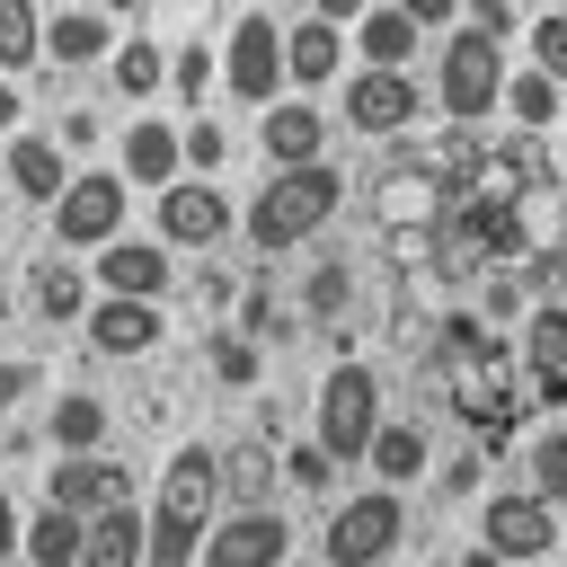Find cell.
Segmentation results:
<instances>
[{"instance_id": "1", "label": "cell", "mask_w": 567, "mask_h": 567, "mask_svg": "<svg viewBox=\"0 0 567 567\" xmlns=\"http://www.w3.org/2000/svg\"><path fill=\"white\" fill-rule=\"evenodd\" d=\"M213 523H221L213 452H204V443H186V452H168L159 496H151V514H142V567H195V549H204V532H213Z\"/></svg>"}, {"instance_id": "2", "label": "cell", "mask_w": 567, "mask_h": 567, "mask_svg": "<svg viewBox=\"0 0 567 567\" xmlns=\"http://www.w3.org/2000/svg\"><path fill=\"white\" fill-rule=\"evenodd\" d=\"M337 195H346V177H337L328 159H319V168H275V177L257 186V204H248V239H257V248H301V239L328 230Z\"/></svg>"}, {"instance_id": "3", "label": "cell", "mask_w": 567, "mask_h": 567, "mask_svg": "<svg viewBox=\"0 0 567 567\" xmlns=\"http://www.w3.org/2000/svg\"><path fill=\"white\" fill-rule=\"evenodd\" d=\"M372 434H381V381H372V363L363 354H346V363H328V381H319V452H328V470H354L363 452H372Z\"/></svg>"}, {"instance_id": "4", "label": "cell", "mask_w": 567, "mask_h": 567, "mask_svg": "<svg viewBox=\"0 0 567 567\" xmlns=\"http://www.w3.org/2000/svg\"><path fill=\"white\" fill-rule=\"evenodd\" d=\"M434 97H443V115H452V124L496 115V97H505V53H496V44H478L470 27H452V35H443V53H434Z\"/></svg>"}, {"instance_id": "5", "label": "cell", "mask_w": 567, "mask_h": 567, "mask_svg": "<svg viewBox=\"0 0 567 567\" xmlns=\"http://www.w3.org/2000/svg\"><path fill=\"white\" fill-rule=\"evenodd\" d=\"M53 239H62V257L115 248V239H124V177H115V168H80V177L62 186V204H53Z\"/></svg>"}, {"instance_id": "6", "label": "cell", "mask_w": 567, "mask_h": 567, "mask_svg": "<svg viewBox=\"0 0 567 567\" xmlns=\"http://www.w3.org/2000/svg\"><path fill=\"white\" fill-rule=\"evenodd\" d=\"M399 532H408V505H399L390 487H372V496H346V505L328 514L319 549H328V567H381V558L399 549Z\"/></svg>"}, {"instance_id": "7", "label": "cell", "mask_w": 567, "mask_h": 567, "mask_svg": "<svg viewBox=\"0 0 567 567\" xmlns=\"http://www.w3.org/2000/svg\"><path fill=\"white\" fill-rule=\"evenodd\" d=\"M221 89L248 97V106H275V97H284V18L248 9V18L230 27V44H221Z\"/></svg>"}, {"instance_id": "8", "label": "cell", "mask_w": 567, "mask_h": 567, "mask_svg": "<svg viewBox=\"0 0 567 567\" xmlns=\"http://www.w3.org/2000/svg\"><path fill=\"white\" fill-rule=\"evenodd\" d=\"M230 230V195L213 186V177H177L159 204H151V239L159 248H213Z\"/></svg>"}, {"instance_id": "9", "label": "cell", "mask_w": 567, "mask_h": 567, "mask_svg": "<svg viewBox=\"0 0 567 567\" xmlns=\"http://www.w3.org/2000/svg\"><path fill=\"white\" fill-rule=\"evenodd\" d=\"M124 496H133V478H124L115 461H97V452H62V461H53V478H44V505H53V514H71V523L115 514Z\"/></svg>"}, {"instance_id": "10", "label": "cell", "mask_w": 567, "mask_h": 567, "mask_svg": "<svg viewBox=\"0 0 567 567\" xmlns=\"http://www.w3.org/2000/svg\"><path fill=\"white\" fill-rule=\"evenodd\" d=\"M292 558V523L266 505V514H221L195 549V567H284Z\"/></svg>"}, {"instance_id": "11", "label": "cell", "mask_w": 567, "mask_h": 567, "mask_svg": "<svg viewBox=\"0 0 567 567\" xmlns=\"http://www.w3.org/2000/svg\"><path fill=\"white\" fill-rule=\"evenodd\" d=\"M478 549L487 558H549L558 549V514L540 496H487L478 505Z\"/></svg>"}, {"instance_id": "12", "label": "cell", "mask_w": 567, "mask_h": 567, "mask_svg": "<svg viewBox=\"0 0 567 567\" xmlns=\"http://www.w3.org/2000/svg\"><path fill=\"white\" fill-rule=\"evenodd\" d=\"M416 106H425V89L408 71H346V124L354 133H399V124H416Z\"/></svg>"}, {"instance_id": "13", "label": "cell", "mask_w": 567, "mask_h": 567, "mask_svg": "<svg viewBox=\"0 0 567 567\" xmlns=\"http://www.w3.org/2000/svg\"><path fill=\"white\" fill-rule=\"evenodd\" d=\"M115 177H124V186H151V195H168V186L186 177V159H177V124H159V115H133V124L115 133Z\"/></svg>"}, {"instance_id": "14", "label": "cell", "mask_w": 567, "mask_h": 567, "mask_svg": "<svg viewBox=\"0 0 567 567\" xmlns=\"http://www.w3.org/2000/svg\"><path fill=\"white\" fill-rule=\"evenodd\" d=\"M97 301H159L177 275H168V248L159 239H115V248H97Z\"/></svg>"}, {"instance_id": "15", "label": "cell", "mask_w": 567, "mask_h": 567, "mask_svg": "<svg viewBox=\"0 0 567 567\" xmlns=\"http://www.w3.org/2000/svg\"><path fill=\"white\" fill-rule=\"evenodd\" d=\"M89 346L97 354H115V363H133V354H151L159 337H168V319H159V301H89Z\"/></svg>"}, {"instance_id": "16", "label": "cell", "mask_w": 567, "mask_h": 567, "mask_svg": "<svg viewBox=\"0 0 567 567\" xmlns=\"http://www.w3.org/2000/svg\"><path fill=\"white\" fill-rule=\"evenodd\" d=\"M124 44V27L106 18V9H53L44 18V62H62V71H89V62H106Z\"/></svg>"}, {"instance_id": "17", "label": "cell", "mask_w": 567, "mask_h": 567, "mask_svg": "<svg viewBox=\"0 0 567 567\" xmlns=\"http://www.w3.org/2000/svg\"><path fill=\"white\" fill-rule=\"evenodd\" d=\"M257 151H266L275 168H319V151H328V124H319V106H301V97H275V106H266V124H257Z\"/></svg>"}, {"instance_id": "18", "label": "cell", "mask_w": 567, "mask_h": 567, "mask_svg": "<svg viewBox=\"0 0 567 567\" xmlns=\"http://www.w3.org/2000/svg\"><path fill=\"white\" fill-rule=\"evenodd\" d=\"M346 71V35L328 27V18H292L284 27V80L292 89H319V80H337Z\"/></svg>"}, {"instance_id": "19", "label": "cell", "mask_w": 567, "mask_h": 567, "mask_svg": "<svg viewBox=\"0 0 567 567\" xmlns=\"http://www.w3.org/2000/svg\"><path fill=\"white\" fill-rule=\"evenodd\" d=\"M9 186H18L27 204H62L71 159L53 151V133H9Z\"/></svg>"}, {"instance_id": "20", "label": "cell", "mask_w": 567, "mask_h": 567, "mask_svg": "<svg viewBox=\"0 0 567 567\" xmlns=\"http://www.w3.org/2000/svg\"><path fill=\"white\" fill-rule=\"evenodd\" d=\"M275 452L266 443H230V452H213V487L221 496H239V514H266V496H275Z\"/></svg>"}, {"instance_id": "21", "label": "cell", "mask_w": 567, "mask_h": 567, "mask_svg": "<svg viewBox=\"0 0 567 567\" xmlns=\"http://www.w3.org/2000/svg\"><path fill=\"white\" fill-rule=\"evenodd\" d=\"M354 44H363V71H408L425 35H416L408 9H363V18H354Z\"/></svg>"}, {"instance_id": "22", "label": "cell", "mask_w": 567, "mask_h": 567, "mask_svg": "<svg viewBox=\"0 0 567 567\" xmlns=\"http://www.w3.org/2000/svg\"><path fill=\"white\" fill-rule=\"evenodd\" d=\"M363 461H372V478H381V487H408V478H425L434 434H425V425H390V416H381V434H372V452H363Z\"/></svg>"}, {"instance_id": "23", "label": "cell", "mask_w": 567, "mask_h": 567, "mask_svg": "<svg viewBox=\"0 0 567 567\" xmlns=\"http://www.w3.org/2000/svg\"><path fill=\"white\" fill-rule=\"evenodd\" d=\"M80 567H142V514H133V505L97 514V523L80 532Z\"/></svg>"}, {"instance_id": "24", "label": "cell", "mask_w": 567, "mask_h": 567, "mask_svg": "<svg viewBox=\"0 0 567 567\" xmlns=\"http://www.w3.org/2000/svg\"><path fill=\"white\" fill-rule=\"evenodd\" d=\"M44 434H53L62 452H97V443H106V399L62 390V399H53V416H44Z\"/></svg>"}, {"instance_id": "25", "label": "cell", "mask_w": 567, "mask_h": 567, "mask_svg": "<svg viewBox=\"0 0 567 567\" xmlns=\"http://www.w3.org/2000/svg\"><path fill=\"white\" fill-rule=\"evenodd\" d=\"M27 284H35V310H44V319H89V275H80L71 257H44Z\"/></svg>"}, {"instance_id": "26", "label": "cell", "mask_w": 567, "mask_h": 567, "mask_svg": "<svg viewBox=\"0 0 567 567\" xmlns=\"http://www.w3.org/2000/svg\"><path fill=\"white\" fill-rule=\"evenodd\" d=\"M80 532H89V523H71V514L44 505V514L18 532V549H27V567H80Z\"/></svg>"}, {"instance_id": "27", "label": "cell", "mask_w": 567, "mask_h": 567, "mask_svg": "<svg viewBox=\"0 0 567 567\" xmlns=\"http://www.w3.org/2000/svg\"><path fill=\"white\" fill-rule=\"evenodd\" d=\"M106 80H115V89H124V97H151V89H159V80H168V53H159V44H151V35H124V44H115V53H106Z\"/></svg>"}, {"instance_id": "28", "label": "cell", "mask_w": 567, "mask_h": 567, "mask_svg": "<svg viewBox=\"0 0 567 567\" xmlns=\"http://www.w3.org/2000/svg\"><path fill=\"white\" fill-rule=\"evenodd\" d=\"M44 53V9L35 0H0V71H27Z\"/></svg>"}, {"instance_id": "29", "label": "cell", "mask_w": 567, "mask_h": 567, "mask_svg": "<svg viewBox=\"0 0 567 567\" xmlns=\"http://www.w3.org/2000/svg\"><path fill=\"white\" fill-rule=\"evenodd\" d=\"M496 106H505L514 124H532V133H540V124H558V106H567V97H558L540 71H505V97H496Z\"/></svg>"}, {"instance_id": "30", "label": "cell", "mask_w": 567, "mask_h": 567, "mask_svg": "<svg viewBox=\"0 0 567 567\" xmlns=\"http://www.w3.org/2000/svg\"><path fill=\"white\" fill-rule=\"evenodd\" d=\"M177 159H186V177H213V186H221V159H230V133H221V115H195V124H177Z\"/></svg>"}, {"instance_id": "31", "label": "cell", "mask_w": 567, "mask_h": 567, "mask_svg": "<svg viewBox=\"0 0 567 567\" xmlns=\"http://www.w3.org/2000/svg\"><path fill=\"white\" fill-rule=\"evenodd\" d=\"M523 363H532V372H567V310L540 301V310L523 319Z\"/></svg>"}, {"instance_id": "32", "label": "cell", "mask_w": 567, "mask_h": 567, "mask_svg": "<svg viewBox=\"0 0 567 567\" xmlns=\"http://www.w3.org/2000/svg\"><path fill=\"white\" fill-rule=\"evenodd\" d=\"M470 230L487 257H532V230L514 221V204H470Z\"/></svg>"}, {"instance_id": "33", "label": "cell", "mask_w": 567, "mask_h": 567, "mask_svg": "<svg viewBox=\"0 0 567 567\" xmlns=\"http://www.w3.org/2000/svg\"><path fill=\"white\" fill-rule=\"evenodd\" d=\"M532 71L567 97V9H540V18H532Z\"/></svg>"}, {"instance_id": "34", "label": "cell", "mask_w": 567, "mask_h": 567, "mask_svg": "<svg viewBox=\"0 0 567 567\" xmlns=\"http://www.w3.org/2000/svg\"><path fill=\"white\" fill-rule=\"evenodd\" d=\"M532 496H540V505H549V514H558V505H567V425H558V434H540V443H532Z\"/></svg>"}, {"instance_id": "35", "label": "cell", "mask_w": 567, "mask_h": 567, "mask_svg": "<svg viewBox=\"0 0 567 567\" xmlns=\"http://www.w3.org/2000/svg\"><path fill=\"white\" fill-rule=\"evenodd\" d=\"M213 80H221V53L213 44H177L168 53V89L177 97H213Z\"/></svg>"}, {"instance_id": "36", "label": "cell", "mask_w": 567, "mask_h": 567, "mask_svg": "<svg viewBox=\"0 0 567 567\" xmlns=\"http://www.w3.org/2000/svg\"><path fill=\"white\" fill-rule=\"evenodd\" d=\"M257 372H266V363H257L248 337H213V381H221V390H257Z\"/></svg>"}, {"instance_id": "37", "label": "cell", "mask_w": 567, "mask_h": 567, "mask_svg": "<svg viewBox=\"0 0 567 567\" xmlns=\"http://www.w3.org/2000/svg\"><path fill=\"white\" fill-rule=\"evenodd\" d=\"M514 27H523V18H514V0H470V35H478V44H496V53H505V35H514Z\"/></svg>"}, {"instance_id": "38", "label": "cell", "mask_w": 567, "mask_h": 567, "mask_svg": "<svg viewBox=\"0 0 567 567\" xmlns=\"http://www.w3.org/2000/svg\"><path fill=\"white\" fill-rule=\"evenodd\" d=\"M275 470H284V478H292V487H328V478H337V470H328V452H319V443H292V452H284V461H275Z\"/></svg>"}, {"instance_id": "39", "label": "cell", "mask_w": 567, "mask_h": 567, "mask_svg": "<svg viewBox=\"0 0 567 567\" xmlns=\"http://www.w3.org/2000/svg\"><path fill=\"white\" fill-rule=\"evenodd\" d=\"M532 284L549 310H567V248H532Z\"/></svg>"}, {"instance_id": "40", "label": "cell", "mask_w": 567, "mask_h": 567, "mask_svg": "<svg viewBox=\"0 0 567 567\" xmlns=\"http://www.w3.org/2000/svg\"><path fill=\"white\" fill-rule=\"evenodd\" d=\"M27 390H35V363H27V354H9V363H0V416H9Z\"/></svg>"}, {"instance_id": "41", "label": "cell", "mask_w": 567, "mask_h": 567, "mask_svg": "<svg viewBox=\"0 0 567 567\" xmlns=\"http://www.w3.org/2000/svg\"><path fill=\"white\" fill-rule=\"evenodd\" d=\"M18 532H27V514H18V505H9V478H0V558H9V549H18Z\"/></svg>"}, {"instance_id": "42", "label": "cell", "mask_w": 567, "mask_h": 567, "mask_svg": "<svg viewBox=\"0 0 567 567\" xmlns=\"http://www.w3.org/2000/svg\"><path fill=\"white\" fill-rule=\"evenodd\" d=\"M443 487L461 496V487H478V452H461V461H443Z\"/></svg>"}, {"instance_id": "43", "label": "cell", "mask_w": 567, "mask_h": 567, "mask_svg": "<svg viewBox=\"0 0 567 567\" xmlns=\"http://www.w3.org/2000/svg\"><path fill=\"white\" fill-rule=\"evenodd\" d=\"M532 399L540 408H567V372H532Z\"/></svg>"}, {"instance_id": "44", "label": "cell", "mask_w": 567, "mask_h": 567, "mask_svg": "<svg viewBox=\"0 0 567 567\" xmlns=\"http://www.w3.org/2000/svg\"><path fill=\"white\" fill-rule=\"evenodd\" d=\"M18 115H27V97H18V80H0V142L18 133Z\"/></svg>"}, {"instance_id": "45", "label": "cell", "mask_w": 567, "mask_h": 567, "mask_svg": "<svg viewBox=\"0 0 567 567\" xmlns=\"http://www.w3.org/2000/svg\"><path fill=\"white\" fill-rule=\"evenodd\" d=\"M461 567H505V558H487V549H461Z\"/></svg>"}, {"instance_id": "46", "label": "cell", "mask_w": 567, "mask_h": 567, "mask_svg": "<svg viewBox=\"0 0 567 567\" xmlns=\"http://www.w3.org/2000/svg\"><path fill=\"white\" fill-rule=\"evenodd\" d=\"M0 328H9V292H0Z\"/></svg>"}, {"instance_id": "47", "label": "cell", "mask_w": 567, "mask_h": 567, "mask_svg": "<svg viewBox=\"0 0 567 567\" xmlns=\"http://www.w3.org/2000/svg\"><path fill=\"white\" fill-rule=\"evenodd\" d=\"M558 177H567V168H558Z\"/></svg>"}]
</instances>
